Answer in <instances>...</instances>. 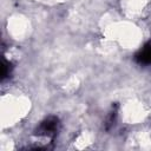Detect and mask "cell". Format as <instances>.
I'll return each instance as SVG.
<instances>
[{"instance_id":"4","label":"cell","mask_w":151,"mask_h":151,"mask_svg":"<svg viewBox=\"0 0 151 151\" xmlns=\"http://www.w3.org/2000/svg\"><path fill=\"white\" fill-rule=\"evenodd\" d=\"M1 68H2V72H1V79H2V81L11 74V72H12V64L9 63V61H7L5 58L2 59V66H1Z\"/></svg>"},{"instance_id":"3","label":"cell","mask_w":151,"mask_h":151,"mask_svg":"<svg viewBox=\"0 0 151 151\" xmlns=\"http://www.w3.org/2000/svg\"><path fill=\"white\" fill-rule=\"evenodd\" d=\"M116 118H117V105H114V109L112 107V111L109 113V116H107V118L105 120V129L106 130H110L114 125Z\"/></svg>"},{"instance_id":"2","label":"cell","mask_w":151,"mask_h":151,"mask_svg":"<svg viewBox=\"0 0 151 151\" xmlns=\"http://www.w3.org/2000/svg\"><path fill=\"white\" fill-rule=\"evenodd\" d=\"M134 60L139 65H150L151 64V40L147 41L134 55Z\"/></svg>"},{"instance_id":"1","label":"cell","mask_w":151,"mask_h":151,"mask_svg":"<svg viewBox=\"0 0 151 151\" xmlns=\"http://www.w3.org/2000/svg\"><path fill=\"white\" fill-rule=\"evenodd\" d=\"M60 127V122L55 116H50L45 118L34 130V136L39 137H48V138H54L59 131Z\"/></svg>"}]
</instances>
